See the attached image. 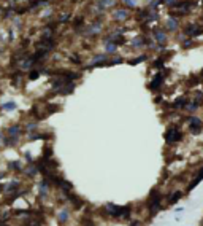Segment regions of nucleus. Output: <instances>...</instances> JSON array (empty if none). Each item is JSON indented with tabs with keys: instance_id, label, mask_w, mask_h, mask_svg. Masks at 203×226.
<instances>
[{
	"instance_id": "obj_13",
	"label": "nucleus",
	"mask_w": 203,
	"mask_h": 226,
	"mask_svg": "<svg viewBox=\"0 0 203 226\" xmlns=\"http://www.w3.org/2000/svg\"><path fill=\"white\" fill-rule=\"evenodd\" d=\"M65 218H67V214H65V212H62V214H60V221H63Z\"/></svg>"
},
{
	"instance_id": "obj_14",
	"label": "nucleus",
	"mask_w": 203,
	"mask_h": 226,
	"mask_svg": "<svg viewBox=\"0 0 203 226\" xmlns=\"http://www.w3.org/2000/svg\"><path fill=\"white\" fill-rule=\"evenodd\" d=\"M130 226H138V223H137V221H133V223L130 225Z\"/></svg>"
},
{
	"instance_id": "obj_8",
	"label": "nucleus",
	"mask_w": 203,
	"mask_h": 226,
	"mask_svg": "<svg viewBox=\"0 0 203 226\" xmlns=\"http://www.w3.org/2000/svg\"><path fill=\"white\" fill-rule=\"evenodd\" d=\"M179 196H181V193H179V191H178V193H175V194H173V196H170V201H171V202H175V201H176V199H178V198H179Z\"/></svg>"
},
{
	"instance_id": "obj_11",
	"label": "nucleus",
	"mask_w": 203,
	"mask_h": 226,
	"mask_svg": "<svg viewBox=\"0 0 203 226\" xmlns=\"http://www.w3.org/2000/svg\"><path fill=\"white\" fill-rule=\"evenodd\" d=\"M168 27H170V29H176V21H168Z\"/></svg>"
},
{
	"instance_id": "obj_15",
	"label": "nucleus",
	"mask_w": 203,
	"mask_h": 226,
	"mask_svg": "<svg viewBox=\"0 0 203 226\" xmlns=\"http://www.w3.org/2000/svg\"><path fill=\"white\" fill-rule=\"evenodd\" d=\"M0 226H6V225H3V223H0Z\"/></svg>"
},
{
	"instance_id": "obj_16",
	"label": "nucleus",
	"mask_w": 203,
	"mask_h": 226,
	"mask_svg": "<svg viewBox=\"0 0 203 226\" xmlns=\"http://www.w3.org/2000/svg\"><path fill=\"white\" fill-rule=\"evenodd\" d=\"M202 76H203V70H202Z\"/></svg>"
},
{
	"instance_id": "obj_3",
	"label": "nucleus",
	"mask_w": 203,
	"mask_h": 226,
	"mask_svg": "<svg viewBox=\"0 0 203 226\" xmlns=\"http://www.w3.org/2000/svg\"><path fill=\"white\" fill-rule=\"evenodd\" d=\"M148 207H149L151 214H155L160 207V196L157 194V191H152L149 196V202H148Z\"/></svg>"
},
{
	"instance_id": "obj_6",
	"label": "nucleus",
	"mask_w": 203,
	"mask_h": 226,
	"mask_svg": "<svg viewBox=\"0 0 203 226\" xmlns=\"http://www.w3.org/2000/svg\"><path fill=\"white\" fill-rule=\"evenodd\" d=\"M162 80H163V75L159 73V75L154 78V81L151 83V89H157V86H160V83H162Z\"/></svg>"
},
{
	"instance_id": "obj_2",
	"label": "nucleus",
	"mask_w": 203,
	"mask_h": 226,
	"mask_svg": "<svg viewBox=\"0 0 203 226\" xmlns=\"http://www.w3.org/2000/svg\"><path fill=\"white\" fill-rule=\"evenodd\" d=\"M107 210L111 214L113 217H124V218H127V217L130 215V209L129 207H119V206H113V204H109V206H107Z\"/></svg>"
},
{
	"instance_id": "obj_9",
	"label": "nucleus",
	"mask_w": 203,
	"mask_h": 226,
	"mask_svg": "<svg viewBox=\"0 0 203 226\" xmlns=\"http://www.w3.org/2000/svg\"><path fill=\"white\" fill-rule=\"evenodd\" d=\"M29 78H30V80H37V78H38V72H30Z\"/></svg>"
},
{
	"instance_id": "obj_4",
	"label": "nucleus",
	"mask_w": 203,
	"mask_h": 226,
	"mask_svg": "<svg viewBox=\"0 0 203 226\" xmlns=\"http://www.w3.org/2000/svg\"><path fill=\"white\" fill-rule=\"evenodd\" d=\"M184 32L187 33V35H190V37H197L198 33L203 32V27H195L194 24H190V25H187V27H186Z\"/></svg>"
},
{
	"instance_id": "obj_7",
	"label": "nucleus",
	"mask_w": 203,
	"mask_h": 226,
	"mask_svg": "<svg viewBox=\"0 0 203 226\" xmlns=\"http://www.w3.org/2000/svg\"><path fill=\"white\" fill-rule=\"evenodd\" d=\"M202 180H203V169L200 170V172H198V175H197V178H195V180H194V182H192V183H190V185H189V190H192L194 186H195L197 183H200Z\"/></svg>"
},
{
	"instance_id": "obj_1",
	"label": "nucleus",
	"mask_w": 203,
	"mask_h": 226,
	"mask_svg": "<svg viewBox=\"0 0 203 226\" xmlns=\"http://www.w3.org/2000/svg\"><path fill=\"white\" fill-rule=\"evenodd\" d=\"M181 137H183V134H181V131H179V127H178V126H171L170 129L165 132V140H167L168 143H175Z\"/></svg>"
},
{
	"instance_id": "obj_10",
	"label": "nucleus",
	"mask_w": 203,
	"mask_h": 226,
	"mask_svg": "<svg viewBox=\"0 0 203 226\" xmlns=\"http://www.w3.org/2000/svg\"><path fill=\"white\" fill-rule=\"evenodd\" d=\"M155 38L160 40V41H163V33L162 32H155Z\"/></svg>"
},
{
	"instance_id": "obj_12",
	"label": "nucleus",
	"mask_w": 203,
	"mask_h": 226,
	"mask_svg": "<svg viewBox=\"0 0 203 226\" xmlns=\"http://www.w3.org/2000/svg\"><path fill=\"white\" fill-rule=\"evenodd\" d=\"M5 108H6V110H11V108H14V104H13V102H10V104H6V105H5Z\"/></svg>"
},
{
	"instance_id": "obj_5",
	"label": "nucleus",
	"mask_w": 203,
	"mask_h": 226,
	"mask_svg": "<svg viewBox=\"0 0 203 226\" xmlns=\"http://www.w3.org/2000/svg\"><path fill=\"white\" fill-rule=\"evenodd\" d=\"M190 131H192V134H198V132L202 131V121L197 118H192L190 119Z\"/></svg>"
}]
</instances>
